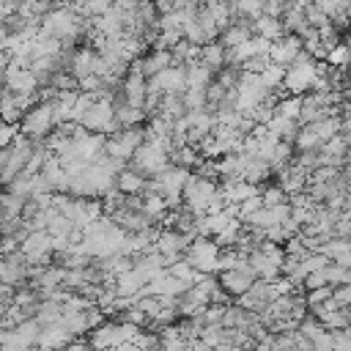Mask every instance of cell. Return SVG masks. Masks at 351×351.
Returning <instances> with one entry per match:
<instances>
[{"label":"cell","instance_id":"obj_1","mask_svg":"<svg viewBox=\"0 0 351 351\" xmlns=\"http://www.w3.org/2000/svg\"><path fill=\"white\" fill-rule=\"evenodd\" d=\"M58 126L55 118V99H38L36 104H30L19 121V132L27 134L30 140H44L52 129Z\"/></svg>","mask_w":351,"mask_h":351},{"label":"cell","instance_id":"obj_2","mask_svg":"<svg viewBox=\"0 0 351 351\" xmlns=\"http://www.w3.org/2000/svg\"><path fill=\"white\" fill-rule=\"evenodd\" d=\"M318 80V71H315V58L310 52H299L291 66H285V77H282V90L285 93H307L313 90Z\"/></svg>","mask_w":351,"mask_h":351},{"label":"cell","instance_id":"obj_3","mask_svg":"<svg viewBox=\"0 0 351 351\" xmlns=\"http://www.w3.org/2000/svg\"><path fill=\"white\" fill-rule=\"evenodd\" d=\"M143 326L132 324V321H101L90 329V337H88V346L93 348H115V346H123V343H132L134 335L140 332Z\"/></svg>","mask_w":351,"mask_h":351},{"label":"cell","instance_id":"obj_4","mask_svg":"<svg viewBox=\"0 0 351 351\" xmlns=\"http://www.w3.org/2000/svg\"><path fill=\"white\" fill-rule=\"evenodd\" d=\"M214 195H217V181L203 178L200 173L189 170L186 184H184V192H181V203H184L192 214H197V217H200V214H206V211H208V206H211Z\"/></svg>","mask_w":351,"mask_h":351},{"label":"cell","instance_id":"obj_5","mask_svg":"<svg viewBox=\"0 0 351 351\" xmlns=\"http://www.w3.org/2000/svg\"><path fill=\"white\" fill-rule=\"evenodd\" d=\"M145 140V129L140 123L134 126H121L115 134H107L104 137V154L112 156V159H121V162H129L132 154L137 151V145Z\"/></svg>","mask_w":351,"mask_h":351},{"label":"cell","instance_id":"obj_6","mask_svg":"<svg viewBox=\"0 0 351 351\" xmlns=\"http://www.w3.org/2000/svg\"><path fill=\"white\" fill-rule=\"evenodd\" d=\"M80 126L88 129V132H101L104 137L107 134H115L121 129V123L112 118V99L96 96L93 104L85 110V115L80 118Z\"/></svg>","mask_w":351,"mask_h":351},{"label":"cell","instance_id":"obj_7","mask_svg":"<svg viewBox=\"0 0 351 351\" xmlns=\"http://www.w3.org/2000/svg\"><path fill=\"white\" fill-rule=\"evenodd\" d=\"M126 165H129V167H134V170H140L143 176H148V178H151V176L162 173V170L170 165V154H167L165 148H159V145H154V143L143 140Z\"/></svg>","mask_w":351,"mask_h":351},{"label":"cell","instance_id":"obj_8","mask_svg":"<svg viewBox=\"0 0 351 351\" xmlns=\"http://www.w3.org/2000/svg\"><path fill=\"white\" fill-rule=\"evenodd\" d=\"M184 258L206 274H217V258H219V247L211 236H195L189 241V247L184 250Z\"/></svg>","mask_w":351,"mask_h":351},{"label":"cell","instance_id":"obj_9","mask_svg":"<svg viewBox=\"0 0 351 351\" xmlns=\"http://www.w3.org/2000/svg\"><path fill=\"white\" fill-rule=\"evenodd\" d=\"M3 88L5 90H11V93H27V96H38V80H36V74L30 71V66L27 69H22V66H14V63H8L5 66V71H3Z\"/></svg>","mask_w":351,"mask_h":351},{"label":"cell","instance_id":"obj_10","mask_svg":"<svg viewBox=\"0 0 351 351\" xmlns=\"http://www.w3.org/2000/svg\"><path fill=\"white\" fill-rule=\"evenodd\" d=\"M252 280H255V271L250 269V263L247 266H239V269H225V271H217V282H219V288L230 296V299H236V296H241L250 285H252Z\"/></svg>","mask_w":351,"mask_h":351},{"label":"cell","instance_id":"obj_11","mask_svg":"<svg viewBox=\"0 0 351 351\" xmlns=\"http://www.w3.org/2000/svg\"><path fill=\"white\" fill-rule=\"evenodd\" d=\"M148 82L154 88H159L162 93H184L186 90V63H170L159 74L148 77Z\"/></svg>","mask_w":351,"mask_h":351},{"label":"cell","instance_id":"obj_12","mask_svg":"<svg viewBox=\"0 0 351 351\" xmlns=\"http://www.w3.org/2000/svg\"><path fill=\"white\" fill-rule=\"evenodd\" d=\"M302 52V36L296 33H285L280 36L277 41H271V49H269V60L277 63V66H291V60Z\"/></svg>","mask_w":351,"mask_h":351},{"label":"cell","instance_id":"obj_13","mask_svg":"<svg viewBox=\"0 0 351 351\" xmlns=\"http://www.w3.org/2000/svg\"><path fill=\"white\" fill-rule=\"evenodd\" d=\"M192 239H195V236L181 233V230H176V228H159L154 247H156L159 252H178V255H184V250L189 247Z\"/></svg>","mask_w":351,"mask_h":351},{"label":"cell","instance_id":"obj_14","mask_svg":"<svg viewBox=\"0 0 351 351\" xmlns=\"http://www.w3.org/2000/svg\"><path fill=\"white\" fill-rule=\"evenodd\" d=\"M71 337H74V335L63 326V321H55V324H44V326H41L36 346H41V348H60V346H63V348H66Z\"/></svg>","mask_w":351,"mask_h":351},{"label":"cell","instance_id":"obj_15","mask_svg":"<svg viewBox=\"0 0 351 351\" xmlns=\"http://www.w3.org/2000/svg\"><path fill=\"white\" fill-rule=\"evenodd\" d=\"M145 186H148V176H143L140 170H134V167H129V165L115 173V189L123 192V195H137V192H143Z\"/></svg>","mask_w":351,"mask_h":351},{"label":"cell","instance_id":"obj_16","mask_svg":"<svg viewBox=\"0 0 351 351\" xmlns=\"http://www.w3.org/2000/svg\"><path fill=\"white\" fill-rule=\"evenodd\" d=\"M137 63H140V71H143L145 80H148V77L159 74L162 69H167V66L173 63V52H170V49H159V47H154L145 58H137Z\"/></svg>","mask_w":351,"mask_h":351},{"label":"cell","instance_id":"obj_17","mask_svg":"<svg viewBox=\"0 0 351 351\" xmlns=\"http://www.w3.org/2000/svg\"><path fill=\"white\" fill-rule=\"evenodd\" d=\"M274 176V170H271V165L266 162V159H258V156H250L247 154V162H244V181H250V184H255V186H261V184H266L269 178Z\"/></svg>","mask_w":351,"mask_h":351},{"label":"cell","instance_id":"obj_18","mask_svg":"<svg viewBox=\"0 0 351 351\" xmlns=\"http://www.w3.org/2000/svg\"><path fill=\"white\" fill-rule=\"evenodd\" d=\"M252 33L255 36H263L269 41H277L280 36H285V25L280 16H269V14H261L252 19Z\"/></svg>","mask_w":351,"mask_h":351},{"label":"cell","instance_id":"obj_19","mask_svg":"<svg viewBox=\"0 0 351 351\" xmlns=\"http://www.w3.org/2000/svg\"><path fill=\"white\" fill-rule=\"evenodd\" d=\"M197 60L206 63V66L217 74V71L225 66V44H222L219 38H211V41L200 44V55H197Z\"/></svg>","mask_w":351,"mask_h":351},{"label":"cell","instance_id":"obj_20","mask_svg":"<svg viewBox=\"0 0 351 351\" xmlns=\"http://www.w3.org/2000/svg\"><path fill=\"white\" fill-rule=\"evenodd\" d=\"M154 115H162V118H167V121H173V123H176L178 118H184V115H186V104H184L181 93H162L159 107H156Z\"/></svg>","mask_w":351,"mask_h":351},{"label":"cell","instance_id":"obj_21","mask_svg":"<svg viewBox=\"0 0 351 351\" xmlns=\"http://www.w3.org/2000/svg\"><path fill=\"white\" fill-rule=\"evenodd\" d=\"M211 80H214V71L206 63H200L197 58L186 63V88H206Z\"/></svg>","mask_w":351,"mask_h":351},{"label":"cell","instance_id":"obj_22","mask_svg":"<svg viewBox=\"0 0 351 351\" xmlns=\"http://www.w3.org/2000/svg\"><path fill=\"white\" fill-rule=\"evenodd\" d=\"M200 151L195 148V145H189V143H184V145H178V148H173L170 151V162L173 165H181V167H186V170H195L197 165H200Z\"/></svg>","mask_w":351,"mask_h":351},{"label":"cell","instance_id":"obj_23","mask_svg":"<svg viewBox=\"0 0 351 351\" xmlns=\"http://www.w3.org/2000/svg\"><path fill=\"white\" fill-rule=\"evenodd\" d=\"M269 132L277 137V140H293V134H296V129H299V121H293V118H285V115H274L269 123Z\"/></svg>","mask_w":351,"mask_h":351},{"label":"cell","instance_id":"obj_24","mask_svg":"<svg viewBox=\"0 0 351 351\" xmlns=\"http://www.w3.org/2000/svg\"><path fill=\"white\" fill-rule=\"evenodd\" d=\"M291 143H293V151H310V148H318L321 145L313 123H299V129H296V134H293Z\"/></svg>","mask_w":351,"mask_h":351},{"label":"cell","instance_id":"obj_25","mask_svg":"<svg viewBox=\"0 0 351 351\" xmlns=\"http://www.w3.org/2000/svg\"><path fill=\"white\" fill-rule=\"evenodd\" d=\"M22 115H25V110H19V104L14 101V96H11L8 90L0 93V121H3V123H16V126H19Z\"/></svg>","mask_w":351,"mask_h":351},{"label":"cell","instance_id":"obj_26","mask_svg":"<svg viewBox=\"0 0 351 351\" xmlns=\"http://www.w3.org/2000/svg\"><path fill=\"white\" fill-rule=\"evenodd\" d=\"M170 52H173V63H189V60H195L200 55V44H192V41L181 38V41L173 44Z\"/></svg>","mask_w":351,"mask_h":351},{"label":"cell","instance_id":"obj_27","mask_svg":"<svg viewBox=\"0 0 351 351\" xmlns=\"http://www.w3.org/2000/svg\"><path fill=\"white\" fill-rule=\"evenodd\" d=\"M313 129H315L318 140L324 143V140L340 134V115H326V118H321V121H313Z\"/></svg>","mask_w":351,"mask_h":351},{"label":"cell","instance_id":"obj_28","mask_svg":"<svg viewBox=\"0 0 351 351\" xmlns=\"http://www.w3.org/2000/svg\"><path fill=\"white\" fill-rule=\"evenodd\" d=\"M258 77H261V82H263V85H266L269 90H277V88L282 85V77H285V69L269 60V66H266L263 71H258Z\"/></svg>","mask_w":351,"mask_h":351},{"label":"cell","instance_id":"obj_29","mask_svg":"<svg viewBox=\"0 0 351 351\" xmlns=\"http://www.w3.org/2000/svg\"><path fill=\"white\" fill-rule=\"evenodd\" d=\"M181 99H184L186 110H200V107H206V88H186L181 93Z\"/></svg>","mask_w":351,"mask_h":351},{"label":"cell","instance_id":"obj_30","mask_svg":"<svg viewBox=\"0 0 351 351\" xmlns=\"http://www.w3.org/2000/svg\"><path fill=\"white\" fill-rule=\"evenodd\" d=\"M332 288H335V285H318V288H307V291H304V302H307V307L324 304V302L332 296Z\"/></svg>","mask_w":351,"mask_h":351},{"label":"cell","instance_id":"obj_31","mask_svg":"<svg viewBox=\"0 0 351 351\" xmlns=\"http://www.w3.org/2000/svg\"><path fill=\"white\" fill-rule=\"evenodd\" d=\"M261 200H263V206H277V203H285L288 195H285V189L280 184H274V186H263L261 189Z\"/></svg>","mask_w":351,"mask_h":351},{"label":"cell","instance_id":"obj_32","mask_svg":"<svg viewBox=\"0 0 351 351\" xmlns=\"http://www.w3.org/2000/svg\"><path fill=\"white\" fill-rule=\"evenodd\" d=\"M269 66V55H250L244 63H241V71H252V74H258V71H263Z\"/></svg>","mask_w":351,"mask_h":351},{"label":"cell","instance_id":"obj_33","mask_svg":"<svg viewBox=\"0 0 351 351\" xmlns=\"http://www.w3.org/2000/svg\"><path fill=\"white\" fill-rule=\"evenodd\" d=\"M332 299L340 304V307H351V282H340L332 288Z\"/></svg>","mask_w":351,"mask_h":351},{"label":"cell","instance_id":"obj_34","mask_svg":"<svg viewBox=\"0 0 351 351\" xmlns=\"http://www.w3.org/2000/svg\"><path fill=\"white\" fill-rule=\"evenodd\" d=\"M16 134H19V126L16 123H3L0 121V148H8Z\"/></svg>","mask_w":351,"mask_h":351},{"label":"cell","instance_id":"obj_35","mask_svg":"<svg viewBox=\"0 0 351 351\" xmlns=\"http://www.w3.org/2000/svg\"><path fill=\"white\" fill-rule=\"evenodd\" d=\"M197 5H208V3H214V0H195Z\"/></svg>","mask_w":351,"mask_h":351},{"label":"cell","instance_id":"obj_36","mask_svg":"<svg viewBox=\"0 0 351 351\" xmlns=\"http://www.w3.org/2000/svg\"><path fill=\"white\" fill-rule=\"evenodd\" d=\"M3 335H5V326L0 324V343H3Z\"/></svg>","mask_w":351,"mask_h":351},{"label":"cell","instance_id":"obj_37","mask_svg":"<svg viewBox=\"0 0 351 351\" xmlns=\"http://www.w3.org/2000/svg\"><path fill=\"white\" fill-rule=\"evenodd\" d=\"M134 3H143V0H134Z\"/></svg>","mask_w":351,"mask_h":351}]
</instances>
